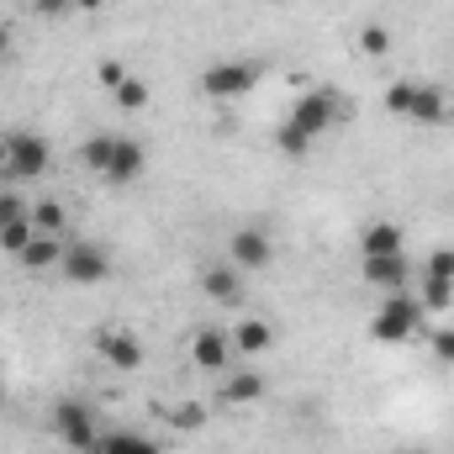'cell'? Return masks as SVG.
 Returning a JSON list of instances; mask_svg holds the SVG:
<instances>
[{
    "label": "cell",
    "instance_id": "obj_1",
    "mask_svg": "<svg viewBox=\"0 0 454 454\" xmlns=\"http://www.w3.org/2000/svg\"><path fill=\"white\" fill-rule=\"evenodd\" d=\"M339 116H343L339 90H307V96L291 106V116L280 121L275 148H280V153H291V159H301V153H312V143H317Z\"/></svg>",
    "mask_w": 454,
    "mask_h": 454
},
{
    "label": "cell",
    "instance_id": "obj_2",
    "mask_svg": "<svg viewBox=\"0 0 454 454\" xmlns=\"http://www.w3.org/2000/svg\"><path fill=\"white\" fill-rule=\"evenodd\" d=\"M259 64L254 59H217V64H207L201 69V96L207 101H217V106H227V101H243L254 85H259Z\"/></svg>",
    "mask_w": 454,
    "mask_h": 454
},
{
    "label": "cell",
    "instance_id": "obj_3",
    "mask_svg": "<svg viewBox=\"0 0 454 454\" xmlns=\"http://www.w3.org/2000/svg\"><path fill=\"white\" fill-rule=\"evenodd\" d=\"M418 323H423V301L407 296V291H391L375 307V317H370V339L375 343H407L418 333Z\"/></svg>",
    "mask_w": 454,
    "mask_h": 454
},
{
    "label": "cell",
    "instance_id": "obj_4",
    "mask_svg": "<svg viewBox=\"0 0 454 454\" xmlns=\"http://www.w3.org/2000/svg\"><path fill=\"white\" fill-rule=\"evenodd\" d=\"M59 275L74 280V286H101V280L112 275V254H106L101 243H64Z\"/></svg>",
    "mask_w": 454,
    "mask_h": 454
},
{
    "label": "cell",
    "instance_id": "obj_5",
    "mask_svg": "<svg viewBox=\"0 0 454 454\" xmlns=\"http://www.w3.org/2000/svg\"><path fill=\"white\" fill-rule=\"evenodd\" d=\"M48 137H37V132H11V153H5V175L11 180H37V175H48Z\"/></svg>",
    "mask_w": 454,
    "mask_h": 454
},
{
    "label": "cell",
    "instance_id": "obj_6",
    "mask_svg": "<svg viewBox=\"0 0 454 454\" xmlns=\"http://www.w3.org/2000/svg\"><path fill=\"white\" fill-rule=\"evenodd\" d=\"M270 259H275V243H270L264 227H232V238H227V264L232 270H270Z\"/></svg>",
    "mask_w": 454,
    "mask_h": 454
},
{
    "label": "cell",
    "instance_id": "obj_7",
    "mask_svg": "<svg viewBox=\"0 0 454 454\" xmlns=\"http://www.w3.org/2000/svg\"><path fill=\"white\" fill-rule=\"evenodd\" d=\"M53 434H59L69 450H96V439H101L85 402H59V407H53Z\"/></svg>",
    "mask_w": 454,
    "mask_h": 454
},
{
    "label": "cell",
    "instance_id": "obj_8",
    "mask_svg": "<svg viewBox=\"0 0 454 454\" xmlns=\"http://www.w3.org/2000/svg\"><path fill=\"white\" fill-rule=\"evenodd\" d=\"M96 354L112 370H137L143 364V343H137V333H127V328H101L96 333Z\"/></svg>",
    "mask_w": 454,
    "mask_h": 454
},
{
    "label": "cell",
    "instance_id": "obj_9",
    "mask_svg": "<svg viewBox=\"0 0 454 454\" xmlns=\"http://www.w3.org/2000/svg\"><path fill=\"white\" fill-rule=\"evenodd\" d=\"M359 275H364L375 291L391 296V291H407V275H412V270H407V254H370V259L359 264Z\"/></svg>",
    "mask_w": 454,
    "mask_h": 454
},
{
    "label": "cell",
    "instance_id": "obj_10",
    "mask_svg": "<svg viewBox=\"0 0 454 454\" xmlns=\"http://www.w3.org/2000/svg\"><path fill=\"white\" fill-rule=\"evenodd\" d=\"M143 164H148V159H143V143H137V137H121V132H116V143H112V164H106V175H101V180H112V185H132V180L143 175Z\"/></svg>",
    "mask_w": 454,
    "mask_h": 454
},
{
    "label": "cell",
    "instance_id": "obj_11",
    "mask_svg": "<svg viewBox=\"0 0 454 454\" xmlns=\"http://www.w3.org/2000/svg\"><path fill=\"white\" fill-rule=\"evenodd\" d=\"M191 359H196V370H227L232 339H227L223 328H201V333L191 339Z\"/></svg>",
    "mask_w": 454,
    "mask_h": 454
},
{
    "label": "cell",
    "instance_id": "obj_12",
    "mask_svg": "<svg viewBox=\"0 0 454 454\" xmlns=\"http://www.w3.org/2000/svg\"><path fill=\"white\" fill-rule=\"evenodd\" d=\"M201 291H207L217 307H238V301H243V280H238L232 264H207V270H201Z\"/></svg>",
    "mask_w": 454,
    "mask_h": 454
},
{
    "label": "cell",
    "instance_id": "obj_13",
    "mask_svg": "<svg viewBox=\"0 0 454 454\" xmlns=\"http://www.w3.org/2000/svg\"><path fill=\"white\" fill-rule=\"evenodd\" d=\"M21 270H32V275H43V270H59V259H64V238H48V232H37L21 254Z\"/></svg>",
    "mask_w": 454,
    "mask_h": 454
},
{
    "label": "cell",
    "instance_id": "obj_14",
    "mask_svg": "<svg viewBox=\"0 0 454 454\" xmlns=\"http://www.w3.org/2000/svg\"><path fill=\"white\" fill-rule=\"evenodd\" d=\"M227 339H232V354H264V348L275 343V328L259 323V317H248V323H238Z\"/></svg>",
    "mask_w": 454,
    "mask_h": 454
},
{
    "label": "cell",
    "instance_id": "obj_15",
    "mask_svg": "<svg viewBox=\"0 0 454 454\" xmlns=\"http://www.w3.org/2000/svg\"><path fill=\"white\" fill-rule=\"evenodd\" d=\"M223 396L232 402V407L259 402V396H264V375H259V370H232V375L223 380Z\"/></svg>",
    "mask_w": 454,
    "mask_h": 454
},
{
    "label": "cell",
    "instance_id": "obj_16",
    "mask_svg": "<svg viewBox=\"0 0 454 454\" xmlns=\"http://www.w3.org/2000/svg\"><path fill=\"white\" fill-rule=\"evenodd\" d=\"M359 254H364V259H370V254H402V227L396 223H370L364 238H359Z\"/></svg>",
    "mask_w": 454,
    "mask_h": 454
},
{
    "label": "cell",
    "instance_id": "obj_17",
    "mask_svg": "<svg viewBox=\"0 0 454 454\" xmlns=\"http://www.w3.org/2000/svg\"><path fill=\"white\" fill-rule=\"evenodd\" d=\"M412 121H423V127H434V121H444L450 116V101H444V90H434V85H418V96H412Z\"/></svg>",
    "mask_w": 454,
    "mask_h": 454
},
{
    "label": "cell",
    "instance_id": "obj_18",
    "mask_svg": "<svg viewBox=\"0 0 454 454\" xmlns=\"http://www.w3.org/2000/svg\"><path fill=\"white\" fill-rule=\"evenodd\" d=\"M96 454H159V444L143 439V434H101Z\"/></svg>",
    "mask_w": 454,
    "mask_h": 454
},
{
    "label": "cell",
    "instance_id": "obj_19",
    "mask_svg": "<svg viewBox=\"0 0 454 454\" xmlns=\"http://www.w3.org/2000/svg\"><path fill=\"white\" fill-rule=\"evenodd\" d=\"M32 227H37V232H48V238H64L69 212H64L59 201H37V207H32Z\"/></svg>",
    "mask_w": 454,
    "mask_h": 454
},
{
    "label": "cell",
    "instance_id": "obj_20",
    "mask_svg": "<svg viewBox=\"0 0 454 454\" xmlns=\"http://www.w3.org/2000/svg\"><path fill=\"white\" fill-rule=\"evenodd\" d=\"M112 96H116V106H127V112H143V106H148V80H137V74H127V80L116 85Z\"/></svg>",
    "mask_w": 454,
    "mask_h": 454
},
{
    "label": "cell",
    "instance_id": "obj_21",
    "mask_svg": "<svg viewBox=\"0 0 454 454\" xmlns=\"http://www.w3.org/2000/svg\"><path fill=\"white\" fill-rule=\"evenodd\" d=\"M112 143H116V132H101V137H90V143L80 148V159H85L96 175H106V164H112Z\"/></svg>",
    "mask_w": 454,
    "mask_h": 454
},
{
    "label": "cell",
    "instance_id": "obj_22",
    "mask_svg": "<svg viewBox=\"0 0 454 454\" xmlns=\"http://www.w3.org/2000/svg\"><path fill=\"white\" fill-rule=\"evenodd\" d=\"M418 301H423V312H444V307L454 301V286H450V280H434V275H428Z\"/></svg>",
    "mask_w": 454,
    "mask_h": 454
},
{
    "label": "cell",
    "instance_id": "obj_23",
    "mask_svg": "<svg viewBox=\"0 0 454 454\" xmlns=\"http://www.w3.org/2000/svg\"><path fill=\"white\" fill-rule=\"evenodd\" d=\"M412 96H418V85H412V80H396V85L386 90V112L407 116V112H412Z\"/></svg>",
    "mask_w": 454,
    "mask_h": 454
},
{
    "label": "cell",
    "instance_id": "obj_24",
    "mask_svg": "<svg viewBox=\"0 0 454 454\" xmlns=\"http://www.w3.org/2000/svg\"><path fill=\"white\" fill-rule=\"evenodd\" d=\"M32 238H37L32 217H27V223H16V227H0V248H5V254H21V248H27Z\"/></svg>",
    "mask_w": 454,
    "mask_h": 454
},
{
    "label": "cell",
    "instance_id": "obj_25",
    "mask_svg": "<svg viewBox=\"0 0 454 454\" xmlns=\"http://www.w3.org/2000/svg\"><path fill=\"white\" fill-rule=\"evenodd\" d=\"M27 217H32V207L16 191H0V227H16V223H27Z\"/></svg>",
    "mask_w": 454,
    "mask_h": 454
},
{
    "label": "cell",
    "instance_id": "obj_26",
    "mask_svg": "<svg viewBox=\"0 0 454 454\" xmlns=\"http://www.w3.org/2000/svg\"><path fill=\"white\" fill-rule=\"evenodd\" d=\"M359 48H364V53H370V59H386V53H391V32H386V27H375V21H370V27H364V32H359Z\"/></svg>",
    "mask_w": 454,
    "mask_h": 454
},
{
    "label": "cell",
    "instance_id": "obj_27",
    "mask_svg": "<svg viewBox=\"0 0 454 454\" xmlns=\"http://www.w3.org/2000/svg\"><path fill=\"white\" fill-rule=\"evenodd\" d=\"M428 275L454 286V248H434V254H428Z\"/></svg>",
    "mask_w": 454,
    "mask_h": 454
},
{
    "label": "cell",
    "instance_id": "obj_28",
    "mask_svg": "<svg viewBox=\"0 0 454 454\" xmlns=\"http://www.w3.org/2000/svg\"><path fill=\"white\" fill-rule=\"evenodd\" d=\"M96 80H101V90H116V85L127 80V64H121V59H101V69H96Z\"/></svg>",
    "mask_w": 454,
    "mask_h": 454
},
{
    "label": "cell",
    "instance_id": "obj_29",
    "mask_svg": "<svg viewBox=\"0 0 454 454\" xmlns=\"http://www.w3.org/2000/svg\"><path fill=\"white\" fill-rule=\"evenodd\" d=\"M169 423H175V428H201V423H207V407H196V402H191V407H175Z\"/></svg>",
    "mask_w": 454,
    "mask_h": 454
},
{
    "label": "cell",
    "instance_id": "obj_30",
    "mask_svg": "<svg viewBox=\"0 0 454 454\" xmlns=\"http://www.w3.org/2000/svg\"><path fill=\"white\" fill-rule=\"evenodd\" d=\"M428 348L444 359V364H454V328H434V339H428Z\"/></svg>",
    "mask_w": 454,
    "mask_h": 454
},
{
    "label": "cell",
    "instance_id": "obj_31",
    "mask_svg": "<svg viewBox=\"0 0 454 454\" xmlns=\"http://www.w3.org/2000/svg\"><path fill=\"white\" fill-rule=\"evenodd\" d=\"M37 11H43V16H64L69 5H59V0H37Z\"/></svg>",
    "mask_w": 454,
    "mask_h": 454
},
{
    "label": "cell",
    "instance_id": "obj_32",
    "mask_svg": "<svg viewBox=\"0 0 454 454\" xmlns=\"http://www.w3.org/2000/svg\"><path fill=\"white\" fill-rule=\"evenodd\" d=\"M5 153H11V137H0V175H5Z\"/></svg>",
    "mask_w": 454,
    "mask_h": 454
},
{
    "label": "cell",
    "instance_id": "obj_33",
    "mask_svg": "<svg viewBox=\"0 0 454 454\" xmlns=\"http://www.w3.org/2000/svg\"><path fill=\"white\" fill-rule=\"evenodd\" d=\"M74 5H80V11H101V0H74Z\"/></svg>",
    "mask_w": 454,
    "mask_h": 454
},
{
    "label": "cell",
    "instance_id": "obj_34",
    "mask_svg": "<svg viewBox=\"0 0 454 454\" xmlns=\"http://www.w3.org/2000/svg\"><path fill=\"white\" fill-rule=\"evenodd\" d=\"M0 59H5V27H0Z\"/></svg>",
    "mask_w": 454,
    "mask_h": 454
},
{
    "label": "cell",
    "instance_id": "obj_35",
    "mask_svg": "<svg viewBox=\"0 0 454 454\" xmlns=\"http://www.w3.org/2000/svg\"><path fill=\"white\" fill-rule=\"evenodd\" d=\"M264 5H286V0H264Z\"/></svg>",
    "mask_w": 454,
    "mask_h": 454
},
{
    "label": "cell",
    "instance_id": "obj_36",
    "mask_svg": "<svg viewBox=\"0 0 454 454\" xmlns=\"http://www.w3.org/2000/svg\"><path fill=\"white\" fill-rule=\"evenodd\" d=\"M59 5H74V0H59Z\"/></svg>",
    "mask_w": 454,
    "mask_h": 454
},
{
    "label": "cell",
    "instance_id": "obj_37",
    "mask_svg": "<svg viewBox=\"0 0 454 454\" xmlns=\"http://www.w3.org/2000/svg\"><path fill=\"white\" fill-rule=\"evenodd\" d=\"M402 454H418V450H402Z\"/></svg>",
    "mask_w": 454,
    "mask_h": 454
}]
</instances>
